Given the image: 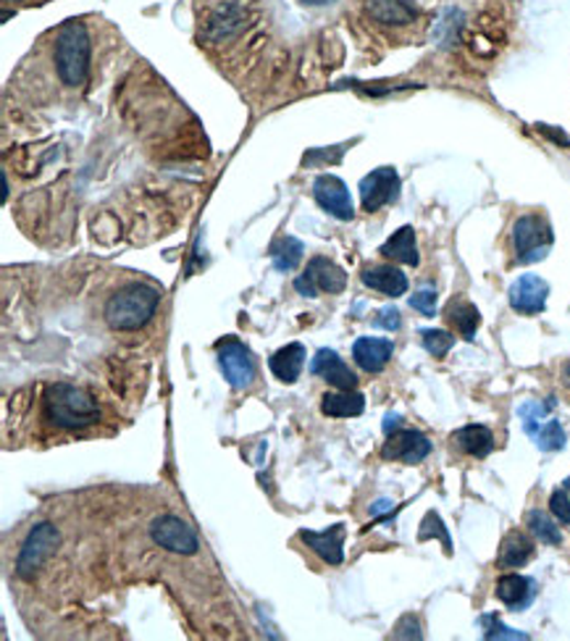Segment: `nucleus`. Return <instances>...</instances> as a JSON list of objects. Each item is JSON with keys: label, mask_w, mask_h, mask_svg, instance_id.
I'll return each instance as SVG.
<instances>
[{"label": "nucleus", "mask_w": 570, "mask_h": 641, "mask_svg": "<svg viewBox=\"0 0 570 641\" xmlns=\"http://www.w3.org/2000/svg\"><path fill=\"white\" fill-rule=\"evenodd\" d=\"M45 416L58 429L79 431L98 424L100 407L98 400L90 392H85L82 386L58 382L51 384L48 392H45Z\"/></svg>", "instance_id": "nucleus-1"}, {"label": "nucleus", "mask_w": 570, "mask_h": 641, "mask_svg": "<svg viewBox=\"0 0 570 641\" xmlns=\"http://www.w3.org/2000/svg\"><path fill=\"white\" fill-rule=\"evenodd\" d=\"M160 303V290L153 284H126L119 292H113L105 303V324L116 331H134L156 316Z\"/></svg>", "instance_id": "nucleus-2"}, {"label": "nucleus", "mask_w": 570, "mask_h": 641, "mask_svg": "<svg viewBox=\"0 0 570 641\" xmlns=\"http://www.w3.org/2000/svg\"><path fill=\"white\" fill-rule=\"evenodd\" d=\"M56 69L66 87H82L90 71V37L79 22H69L56 43Z\"/></svg>", "instance_id": "nucleus-3"}, {"label": "nucleus", "mask_w": 570, "mask_h": 641, "mask_svg": "<svg viewBox=\"0 0 570 641\" xmlns=\"http://www.w3.org/2000/svg\"><path fill=\"white\" fill-rule=\"evenodd\" d=\"M555 403H526L521 405V420L523 431L534 439V445L545 452H558L566 447V429L560 426V420H555L552 413Z\"/></svg>", "instance_id": "nucleus-4"}, {"label": "nucleus", "mask_w": 570, "mask_h": 641, "mask_svg": "<svg viewBox=\"0 0 570 641\" xmlns=\"http://www.w3.org/2000/svg\"><path fill=\"white\" fill-rule=\"evenodd\" d=\"M552 243V229L541 216H521L513 226V247L518 263H536V260L547 258Z\"/></svg>", "instance_id": "nucleus-5"}, {"label": "nucleus", "mask_w": 570, "mask_h": 641, "mask_svg": "<svg viewBox=\"0 0 570 641\" xmlns=\"http://www.w3.org/2000/svg\"><path fill=\"white\" fill-rule=\"evenodd\" d=\"M347 286V273L339 269L334 260L324 256H316L308 263V269L294 279V290L303 297H318V292H328V295H339Z\"/></svg>", "instance_id": "nucleus-6"}, {"label": "nucleus", "mask_w": 570, "mask_h": 641, "mask_svg": "<svg viewBox=\"0 0 570 641\" xmlns=\"http://www.w3.org/2000/svg\"><path fill=\"white\" fill-rule=\"evenodd\" d=\"M216 358L219 369L224 373V379L234 390H247L255 379V360L253 352L234 337H224L216 342Z\"/></svg>", "instance_id": "nucleus-7"}, {"label": "nucleus", "mask_w": 570, "mask_h": 641, "mask_svg": "<svg viewBox=\"0 0 570 641\" xmlns=\"http://www.w3.org/2000/svg\"><path fill=\"white\" fill-rule=\"evenodd\" d=\"M58 542H62V537H58V531L53 529L51 524H37L35 529L30 531V537H26L22 552H19V560H16L19 578L35 576L37 567L53 555V550H56Z\"/></svg>", "instance_id": "nucleus-8"}, {"label": "nucleus", "mask_w": 570, "mask_h": 641, "mask_svg": "<svg viewBox=\"0 0 570 641\" xmlns=\"http://www.w3.org/2000/svg\"><path fill=\"white\" fill-rule=\"evenodd\" d=\"M150 537L153 542L174 552V555H194L200 547L198 533H194L192 526L177 516H160L153 520Z\"/></svg>", "instance_id": "nucleus-9"}, {"label": "nucleus", "mask_w": 570, "mask_h": 641, "mask_svg": "<svg viewBox=\"0 0 570 641\" xmlns=\"http://www.w3.org/2000/svg\"><path fill=\"white\" fill-rule=\"evenodd\" d=\"M400 198V173L392 166H381L360 182V203L368 213L384 209Z\"/></svg>", "instance_id": "nucleus-10"}, {"label": "nucleus", "mask_w": 570, "mask_h": 641, "mask_svg": "<svg viewBox=\"0 0 570 641\" xmlns=\"http://www.w3.org/2000/svg\"><path fill=\"white\" fill-rule=\"evenodd\" d=\"M428 456H432V442L415 429H398L387 434V442L381 447V458L405 465H418Z\"/></svg>", "instance_id": "nucleus-11"}, {"label": "nucleus", "mask_w": 570, "mask_h": 641, "mask_svg": "<svg viewBox=\"0 0 570 641\" xmlns=\"http://www.w3.org/2000/svg\"><path fill=\"white\" fill-rule=\"evenodd\" d=\"M313 198H316L321 209L332 213L339 222H350L355 216L350 190H347V184L342 182L339 177H334V173H321L316 184H313Z\"/></svg>", "instance_id": "nucleus-12"}, {"label": "nucleus", "mask_w": 570, "mask_h": 641, "mask_svg": "<svg viewBox=\"0 0 570 641\" xmlns=\"http://www.w3.org/2000/svg\"><path fill=\"white\" fill-rule=\"evenodd\" d=\"M510 308L523 316H536L547 308L549 297V284L536 273H523L521 279H515L513 286L507 292Z\"/></svg>", "instance_id": "nucleus-13"}, {"label": "nucleus", "mask_w": 570, "mask_h": 641, "mask_svg": "<svg viewBox=\"0 0 570 641\" xmlns=\"http://www.w3.org/2000/svg\"><path fill=\"white\" fill-rule=\"evenodd\" d=\"M311 373L313 376L324 379V382L332 384L334 390L350 392L358 386V376H355V371L337 356V352L328 350V347H321L316 356H313Z\"/></svg>", "instance_id": "nucleus-14"}, {"label": "nucleus", "mask_w": 570, "mask_h": 641, "mask_svg": "<svg viewBox=\"0 0 570 641\" xmlns=\"http://www.w3.org/2000/svg\"><path fill=\"white\" fill-rule=\"evenodd\" d=\"M300 539L311 547L326 565H342L345 560V526L337 524L328 531H300Z\"/></svg>", "instance_id": "nucleus-15"}, {"label": "nucleus", "mask_w": 570, "mask_h": 641, "mask_svg": "<svg viewBox=\"0 0 570 641\" xmlns=\"http://www.w3.org/2000/svg\"><path fill=\"white\" fill-rule=\"evenodd\" d=\"M394 345L389 339H379V337H360L355 339L353 345V358L360 369L368 373H379L384 371V366L392 360Z\"/></svg>", "instance_id": "nucleus-16"}, {"label": "nucleus", "mask_w": 570, "mask_h": 641, "mask_svg": "<svg viewBox=\"0 0 570 641\" xmlns=\"http://www.w3.org/2000/svg\"><path fill=\"white\" fill-rule=\"evenodd\" d=\"M360 282H364L368 290L381 292L384 297H400L407 292V277L398 269V266H368V269L360 273Z\"/></svg>", "instance_id": "nucleus-17"}, {"label": "nucleus", "mask_w": 570, "mask_h": 641, "mask_svg": "<svg viewBox=\"0 0 570 641\" xmlns=\"http://www.w3.org/2000/svg\"><path fill=\"white\" fill-rule=\"evenodd\" d=\"M268 369H271V373L279 379V382L294 384L305 369V347L300 342L281 347V350H277L271 358H268Z\"/></svg>", "instance_id": "nucleus-18"}, {"label": "nucleus", "mask_w": 570, "mask_h": 641, "mask_svg": "<svg viewBox=\"0 0 570 641\" xmlns=\"http://www.w3.org/2000/svg\"><path fill=\"white\" fill-rule=\"evenodd\" d=\"M366 11L377 22L392 26H405L415 22V16H418V9L413 5V0H366Z\"/></svg>", "instance_id": "nucleus-19"}, {"label": "nucleus", "mask_w": 570, "mask_h": 641, "mask_svg": "<svg viewBox=\"0 0 570 641\" xmlns=\"http://www.w3.org/2000/svg\"><path fill=\"white\" fill-rule=\"evenodd\" d=\"M536 594V584L534 578L528 576H518V573H505L498 581V599L502 605L513 607V610H521V607L532 605Z\"/></svg>", "instance_id": "nucleus-20"}, {"label": "nucleus", "mask_w": 570, "mask_h": 641, "mask_svg": "<svg viewBox=\"0 0 570 641\" xmlns=\"http://www.w3.org/2000/svg\"><path fill=\"white\" fill-rule=\"evenodd\" d=\"M366 411V397L360 392H326L321 397V413L328 418H355Z\"/></svg>", "instance_id": "nucleus-21"}, {"label": "nucleus", "mask_w": 570, "mask_h": 641, "mask_svg": "<svg viewBox=\"0 0 570 641\" xmlns=\"http://www.w3.org/2000/svg\"><path fill=\"white\" fill-rule=\"evenodd\" d=\"M452 442L471 458H487L494 450V434L487 426H462L452 434Z\"/></svg>", "instance_id": "nucleus-22"}, {"label": "nucleus", "mask_w": 570, "mask_h": 641, "mask_svg": "<svg viewBox=\"0 0 570 641\" xmlns=\"http://www.w3.org/2000/svg\"><path fill=\"white\" fill-rule=\"evenodd\" d=\"M381 256L389 260H398L405 266H418V245H415V229L413 226H402L392 237L381 245Z\"/></svg>", "instance_id": "nucleus-23"}, {"label": "nucleus", "mask_w": 570, "mask_h": 641, "mask_svg": "<svg viewBox=\"0 0 570 641\" xmlns=\"http://www.w3.org/2000/svg\"><path fill=\"white\" fill-rule=\"evenodd\" d=\"M534 542L523 531H510L500 544L498 565L500 567H521L534 558Z\"/></svg>", "instance_id": "nucleus-24"}, {"label": "nucleus", "mask_w": 570, "mask_h": 641, "mask_svg": "<svg viewBox=\"0 0 570 641\" xmlns=\"http://www.w3.org/2000/svg\"><path fill=\"white\" fill-rule=\"evenodd\" d=\"M445 316L462 339H468V342L476 339V331H479L481 324V313L473 303H468V300H452V303L447 305Z\"/></svg>", "instance_id": "nucleus-25"}, {"label": "nucleus", "mask_w": 570, "mask_h": 641, "mask_svg": "<svg viewBox=\"0 0 570 641\" xmlns=\"http://www.w3.org/2000/svg\"><path fill=\"white\" fill-rule=\"evenodd\" d=\"M303 252H305V245L300 243V239L294 237H281L277 243L271 245V260H273V269L277 271H294L298 269V263L303 260Z\"/></svg>", "instance_id": "nucleus-26"}, {"label": "nucleus", "mask_w": 570, "mask_h": 641, "mask_svg": "<svg viewBox=\"0 0 570 641\" xmlns=\"http://www.w3.org/2000/svg\"><path fill=\"white\" fill-rule=\"evenodd\" d=\"M526 526H528V531L534 533L539 542H545V544H552V547H558L562 542V533H560V526H555V520L547 516V513H541V510H532L526 516Z\"/></svg>", "instance_id": "nucleus-27"}, {"label": "nucleus", "mask_w": 570, "mask_h": 641, "mask_svg": "<svg viewBox=\"0 0 570 641\" xmlns=\"http://www.w3.org/2000/svg\"><path fill=\"white\" fill-rule=\"evenodd\" d=\"M421 342H424L426 352H432L434 358H445L449 350H452L455 337L449 331L442 329H424L421 331Z\"/></svg>", "instance_id": "nucleus-28"}, {"label": "nucleus", "mask_w": 570, "mask_h": 641, "mask_svg": "<svg viewBox=\"0 0 570 641\" xmlns=\"http://www.w3.org/2000/svg\"><path fill=\"white\" fill-rule=\"evenodd\" d=\"M411 308L418 311V313H424V316H434V313H437V292H434L432 286H426V290H418L411 297Z\"/></svg>", "instance_id": "nucleus-29"}, {"label": "nucleus", "mask_w": 570, "mask_h": 641, "mask_svg": "<svg viewBox=\"0 0 570 641\" xmlns=\"http://www.w3.org/2000/svg\"><path fill=\"white\" fill-rule=\"evenodd\" d=\"M484 623H487V633H484V639L489 641H494V639H513V641H518V639H528V633H523V631H513V629H507V626H502L498 618H484Z\"/></svg>", "instance_id": "nucleus-30"}, {"label": "nucleus", "mask_w": 570, "mask_h": 641, "mask_svg": "<svg viewBox=\"0 0 570 641\" xmlns=\"http://www.w3.org/2000/svg\"><path fill=\"white\" fill-rule=\"evenodd\" d=\"M428 537H442V539H445V550L452 552V547H449V537H447L445 526H442V520H439L437 513H428V516L424 518V529H421L418 539H421V542H426Z\"/></svg>", "instance_id": "nucleus-31"}, {"label": "nucleus", "mask_w": 570, "mask_h": 641, "mask_svg": "<svg viewBox=\"0 0 570 641\" xmlns=\"http://www.w3.org/2000/svg\"><path fill=\"white\" fill-rule=\"evenodd\" d=\"M549 510H552V516L558 518L560 524L570 526V497H568V490L552 492V497H549Z\"/></svg>", "instance_id": "nucleus-32"}, {"label": "nucleus", "mask_w": 570, "mask_h": 641, "mask_svg": "<svg viewBox=\"0 0 570 641\" xmlns=\"http://www.w3.org/2000/svg\"><path fill=\"white\" fill-rule=\"evenodd\" d=\"M421 637H424V633H421L418 618L405 616L398 626H394V639H421Z\"/></svg>", "instance_id": "nucleus-33"}, {"label": "nucleus", "mask_w": 570, "mask_h": 641, "mask_svg": "<svg viewBox=\"0 0 570 641\" xmlns=\"http://www.w3.org/2000/svg\"><path fill=\"white\" fill-rule=\"evenodd\" d=\"M373 324H377L379 329H387V331H398L400 326H402L400 311H398V308H384V311H379V316L373 318Z\"/></svg>", "instance_id": "nucleus-34"}, {"label": "nucleus", "mask_w": 570, "mask_h": 641, "mask_svg": "<svg viewBox=\"0 0 570 641\" xmlns=\"http://www.w3.org/2000/svg\"><path fill=\"white\" fill-rule=\"evenodd\" d=\"M400 420H402L400 416H394V413H389L387 420H384V431L392 434L394 429H400Z\"/></svg>", "instance_id": "nucleus-35"}, {"label": "nucleus", "mask_w": 570, "mask_h": 641, "mask_svg": "<svg viewBox=\"0 0 570 641\" xmlns=\"http://www.w3.org/2000/svg\"><path fill=\"white\" fill-rule=\"evenodd\" d=\"M305 5H326V3H334V0H303Z\"/></svg>", "instance_id": "nucleus-36"}, {"label": "nucleus", "mask_w": 570, "mask_h": 641, "mask_svg": "<svg viewBox=\"0 0 570 641\" xmlns=\"http://www.w3.org/2000/svg\"><path fill=\"white\" fill-rule=\"evenodd\" d=\"M566 490H568V492H570V476H568V479H566Z\"/></svg>", "instance_id": "nucleus-37"}]
</instances>
